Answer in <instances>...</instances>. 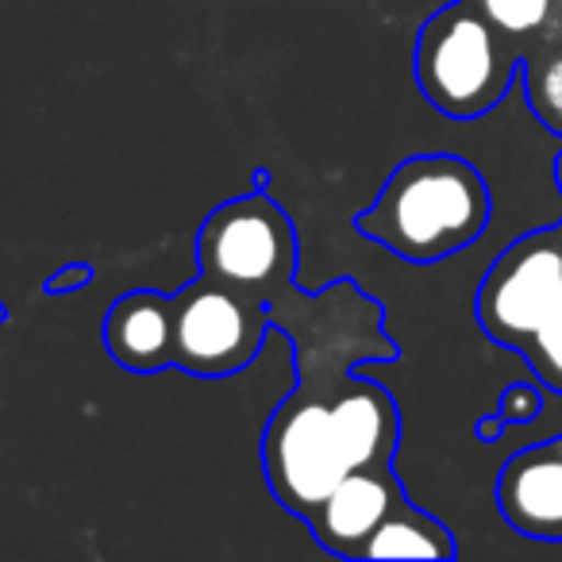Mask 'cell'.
I'll use <instances>...</instances> for the list:
<instances>
[{"mask_svg":"<svg viewBox=\"0 0 562 562\" xmlns=\"http://www.w3.org/2000/svg\"><path fill=\"white\" fill-rule=\"evenodd\" d=\"M493 196L485 178L459 155H413L385 178L382 193L355 227L405 262H439L490 227Z\"/></svg>","mask_w":562,"mask_h":562,"instance_id":"cell-1","label":"cell"},{"mask_svg":"<svg viewBox=\"0 0 562 562\" xmlns=\"http://www.w3.org/2000/svg\"><path fill=\"white\" fill-rule=\"evenodd\" d=\"M524 50L470 0L439 9L416 40V86L451 120H477L505 101Z\"/></svg>","mask_w":562,"mask_h":562,"instance_id":"cell-2","label":"cell"},{"mask_svg":"<svg viewBox=\"0 0 562 562\" xmlns=\"http://www.w3.org/2000/svg\"><path fill=\"white\" fill-rule=\"evenodd\" d=\"M262 467L281 508L308 520L351 470H359L344 428L336 420L331 393L301 382L270 416L262 436Z\"/></svg>","mask_w":562,"mask_h":562,"instance_id":"cell-3","label":"cell"},{"mask_svg":"<svg viewBox=\"0 0 562 562\" xmlns=\"http://www.w3.org/2000/svg\"><path fill=\"white\" fill-rule=\"evenodd\" d=\"M270 324L273 308L266 297L196 273L186 290L173 293V367L193 378L239 374L262 351Z\"/></svg>","mask_w":562,"mask_h":562,"instance_id":"cell-4","label":"cell"},{"mask_svg":"<svg viewBox=\"0 0 562 562\" xmlns=\"http://www.w3.org/2000/svg\"><path fill=\"white\" fill-rule=\"evenodd\" d=\"M196 262L201 273L266 297L273 285H290L297 266V232L266 193L239 196L204 220L196 235Z\"/></svg>","mask_w":562,"mask_h":562,"instance_id":"cell-5","label":"cell"},{"mask_svg":"<svg viewBox=\"0 0 562 562\" xmlns=\"http://www.w3.org/2000/svg\"><path fill=\"white\" fill-rule=\"evenodd\" d=\"M493 497L513 531L562 543V436L516 451L501 467Z\"/></svg>","mask_w":562,"mask_h":562,"instance_id":"cell-6","label":"cell"},{"mask_svg":"<svg viewBox=\"0 0 562 562\" xmlns=\"http://www.w3.org/2000/svg\"><path fill=\"white\" fill-rule=\"evenodd\" d=\"M405 485L397 482L393 462H378V467H359L324 497V505L308 516L316 543L331 554L344 559H359L367 536L393 513L405 505Z\"/></svg>","mask_w":562,"mask_h":562,"instance_id":"cell-7","label":"cell"},{"mask_svg":"<svg viewBox=\"0 0 562 562\" xmlns=\"http://www.w3.org/2000/svg\"><path fill=\"white\" fill-rule=\"evenodd\" d=\"M104 347L120 367L135 374H158L173 367V297L135 290L112 301L104 316Z\"/></svg>","mask_w":562,"mask_h":562,"instance_id":"cell-8","label":"cell"},{"mask_svg":"<svg viewBox=\"0 0 562 562\" xmlns=\"http://www.w3.org/2000/svg\"><path fill=\"white\" fill-rule=\"evenodd\" d=\"M459 547L447 524L405 501L367 536L359 559H454Z\"/></svg>","mask_w":562,"mask_h":562,"instance_id":"cell-9","label":"cell"},{"mask_svg":"<svg viewBox=\"0 0 562 562\" xmlns=\"http://www.w3.org/2000/svg\"><path fill=\"white\" fill-rule=\"evenodd\" d=\"M493 27H501L513 40H524V35L543 32L547 24L559 12V0H470Z\"/></svg>","mask_w":562,"mask_h":562,"instance_id":"cell-10","label":"cell"},{"mask_svg":"<svg viewBox=\"0 0 562 562\" xmlns=\"http://www.w3.org/2000/svg\"><path fill=\"white\" fill-rule=\"evenodd\" d=\"M528 63V104L539 120H543L547 132L562 135V50L547 58H524Z\"/></svg>","mask_w":562,"mask_h":562,"instance_id":"cell-11","label":"cell"},{"mask_svg":"<svg viewBox=\"0 0 562 562\" xmlns=\"http://www.w3.org/2000/svg\"><path fill=\"white\" fill-rule=\"evenodd\" d=\"M539 413H543V393L531 382H513L501 393L497 408H493V416H497L501 424H528V420H536Z\"/></svg>","mask_w":562,"mask_h":562,"instance_id":"cell-12","label":"cell"},{"mask_svg":"<svg viewBox=\"0 0 562 562\" xmlns=\"http://www.w3.org/2000/svg\"><path fill=\"white\" fill-rule=\"evenodd\" d=\"M97 278V270L89 262H70V266H63L58 273H50L47 278V285L43 290L50 293V297H66V293H78V290H86L89 281Z\"/></svg>","mask_w":562,"mask_h":562,"instance_id":"cell-13","label":"cell"},{"mask_svg":"<svg viewBox=\"0 0 562 562\" xmlns=\"http://www.w3.org/2000/svg\"><path fill=\"white\" fill-rule=\"evenodd\" d=\"M9 321V308H4V301H0V324Z\"/></svg>","mask_w":562,"mask_h":562,"instance_id":"cell-14","label":"cell"}]
</instances>
